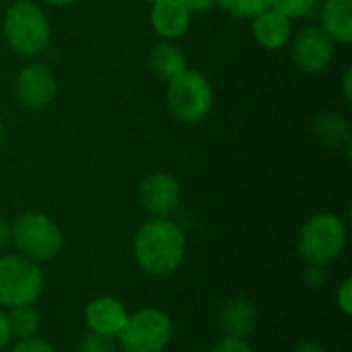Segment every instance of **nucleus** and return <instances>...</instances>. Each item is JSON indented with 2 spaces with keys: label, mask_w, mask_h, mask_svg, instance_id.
<instances>
[{
  "label": "nucleus",
  "mask_w": 352,
  "mask_h": 352,
  "mask_svg": "<svg viewBox=\"0 0 352 352\" xmlns=\"http://www.w3.org/2000/svg\"><path fill=\"white\" fill-rule=\"evenodd\" d=\"M151 27L161 39L175 41L184 37L192 25V12L177 0H157L151 4Z\"/></svg>",
  "instance_id": "obj_12"
},
{
  "label": "nucleus",
  "mask_w": 352,
  "mask_h": 352,
  "mask_svg": "<svg viewBox=\"0 0 352 352\" xmlns=\"http://www.w3.org/2000/svg\"><path fill=\"white\" fill-rule=\"evenodd\" d=\"M43 293V272L39 264L21 254L0 256V307L35 305Z\"/></svg>",
  "instance_id": "obj_7"
},
{
  "label": "nucleus",
  "mask_w": 352,
  "mask_h": 352,
  "mask_svg": "<svg viewBox=\"0 0 352 352\" xmlns=\"http://www.w3.org/2000/svg\"><path fill=\"white\" fill-rule=\"evenodd\" d=\"M4 134H6V132H4V126H2V122H0V144L4 142Z\"/></svg>",
  "instance_id": "obj_32"
},
{
  "label": "nucleus",
  "mask_w": 352,
  "mask_h": 352,
  "mask_svg": "<svg viewBox=\"0 0 352 352\" xmlns=\"http://www.w3.org/2000/svg\"><path fill=\"white\" fill-rule=\"evenodd\" d=\"M58 93L56 74L45 64H29L25 66L14 80L16 101L27 109H43L47 107Z\"/></svg>",
  "instance_id": "obj_10"
},
{
  "label": "nucleus",
  "mask_w": 352,
  "mask_h": 352,
  "mask_svg": "<svg viewBox=\"0 0 352 352\" xmlns=\"http://www.w3.org/2000/svg\"><path fill=\"white\" fill-rule=\"evenodd\" d=\"M41 2L52 4V6H70V4H74L76 0H41Z\"/></svg>",
  "instance_id": "obj_31"
},
{
  "label": "nucleus",
  "mask_w": 352,
  "mask_h": 352,
  "mask_svg": "<svg viewBox=\"0 0 352 352\" xmlns=\"http://www.w3.org/2000/svg\"><path fill=\"white\" fill-rule=\"evenodd\" d=\"M252 33L262 47L280 50L289 43L293 35V21L270 6L252 19Z\"/></svg>",
  "instance_id": "obj_13"
},
{
  "label": "nucleus",
  "mask_w": 352,
  "mask_h": 352,
  "mask_svg": "<svg viewBox=\"0 0 352 352\" xmlns=\"http://www.w3.org/2000/svg\"><path fill=\"white\" fill-rule=\"evenodd\" d=\"M208 352H256L254 346L248 342V338H235V336H225L217 340Z\"/></svg>",
  "instance_id": "obj_22"
},
{
  "label": "nucleus",
  "mask_w": 352,
  "mask_h": 352,
  "mask_svg": "<svg viewBox=\"0 0 352 352\" xmlns=\"http://www.w3.org/2000/svg\"><path fill=\"white\" fill-rule=\"evenodd\" d=\"M10 243V223L0 217V252Z\"/></svg>",
  "instance_id": "obj_29"
},
{
  "label": "nucleus",
  "mask_w": 352,
  "mask_h": 352,
  "mask_svg": "<svg viewBox=\"0 0 352 352\" xmlns=\"http://www.w3.org/2000/svg\"><path fill=\"white\" fill-rule=\"evenodd\" d=\"M10 243H14L19 254L27 260L43 264L60 254L64 235L52 217L37 210H27L10 223Z\"/></svg>",
  "instance_id": "obj_4"
},
{
  "label": "nucleus",
  "mask_w": 352,
  "mask_h": 352,
  "mask_svg": "<svg viewBox=\"0 0 352 352\" xmlns=\"http://www.w3.org/2000/svg\"><path fill=\"white\" fill-rule=\"evenodd\" d=\"M291 352H326V349L320 342H316V340H303Z\"/></svg>",
  "instance_id": "obj_28"
},
{
  "label": "nucleus",
  "mask_w": 352,
  "mask_h": 352,
  "mask_svg": "<svg viewBox=\"0 0 352 352\" xmlns=\"http://www.w3.org/2000/svg\"><path fill=\"white\" fill-rule=\"evenodd\" d=\"M182 2L190 12H206L212 6H217V0H177Z\"/></svg>",
  "instance_id": "obj_26"
},
{
  "label": "nucleus",
  "mask_w": 352,
  "mask_h": 352,
  "mask_svg": "<svg viewBox=\"0 0 352 352\" xmlns=\"http://www.w3.org/2000/svg\"><path fill=\"white\" fill-rule=\"evenodd\" d=\"M322 0H272V8L283 12L287 19H309L318 8Z\"/></svg>",
  "instance_id": "obj_20"
},
{
  "label": "nucleus",
  "mask_w": 352,
  "mask_h": 352,
  "mask_svg": "<svg viewBox=\"0 0 352 352\" xmlns=\"http://www.w3.org/2000/svg\"><path fill=\"white\" fill-rule=\"evenodd\" d=\"M165 99L167 109L175 120L184 124H198L208 118L214 103V91L202 72L186 68L167 82Z\"/></svg>",
  "instance_id": "obj_5"
},
{
  "label": "nucleus",
  "mask_w": 352,
  "mask_h": 352,
  "mask_svg": "<svg viewBox=\"0 0 352 352\" xmlns=\"http://www.w3.org/2000/svg\"><path fill=\"white\" fill-rule=\"evenodd\" d=\"M2 35L8 47L25 58L41 54L52 37L45 10L35 0H14L2 16Z\"/></svg>",
  "instance_id": "obj_2"
},
{
  "label": "nucleus",
  "mask_w": 352,
  "mask_h": 352,
  "mask_svg": "<svg viewBox=\"0 0 352 352\" xmlns=\"http://www.w3.org/2000/svg\"><path fill=\"white\" fill-rule=\"evenodd\" d=\"M258 322V311L254 303L245 297H231L223 303L219 314V326L223 328L225 336L248 338Z\"/></svg>",
  "instance_id": "obj_14"
},
{
  "label": "nucleus",
  "mask_w": 352,
  "mask_h": 352,
  "mask_svg": "<svg viewBox=\"0 0 352 352\" xmlns=\"http://www.w3.org/2000/svg\"><path fill=\"white\" fill-rule=\"evenodd\" d=\"M293 62L307 74L324 72L336 54V41L320 27L307 25L293 39Z\"/></svg>",
  "instance_id": "obj_8"
},
{
  "label": "nucleus",
  "mask_w": 352,
  "mask_h": 352,
  "mask_svg": "<svg viewBox=\"0 0 352 352\" xmlns=\"http://www.w3.org/2000/svg\"><path fill=\"white\" fill-rule=\"evenodd\" d=\"M336 307L342 311V316L352 314V278H344L342 285L336 291Z\"/></svg>",
  "instance_id": "obj_23"
},
{
  "label": "nucleus",
  "mask_w": 352,
  "mask_h": 352,
  "mask_svg": "<svg viewBox=\"0 0 352 352\" xmlns=\"http://www.w3.org/2000/svg\"><path fill=\"white\" fill-rule=\"evenodd\" d=\"M12 340L10 330H8V322H6V311L0 307V352L6 351L8 342Z\"/></svg>",
  "instance_id": "obj_27"
},
{
  "label": "nucleus",
  "mask_w": 352,
  "mask_h": 352,
  "mask_svg": "<svg viewBox=\"0 0 352 352\" xmlns=\"http://www.w3.org/2000/svg\"><path fill=\"white\" fill-rule=\"evenodd\" d=\"M171 336V318L163 309L142 307L128 314V320L116 338L122 352H163L169 346Z\"/></svg>",
  "instance_id": "obj_6"
},
{
  "label": "nucleus",
  "mask_w": 352,
  "mask_h": 352,
  "mask_svg": "<svg viewBox=\"0 0 352 352\" xmlns=\"http://www.w3.org/2000/svg\"><path fill=\"white\" fill-rule=\"evenodd\" d=\"M342 93H344V99L351 103L352 101V68L344 70V76H342Z\"/></svg>",
  "instance_id": "obj_30"
},
{
  "label": "nucleus",
  "mask_w": 352,
  "mask_h": 352,
  "mask_svg": "<svg viewBox=\"0 0 352 352\" xmlns=\"http://www.w3.org/2000/svg\"><path fill=\"white\" fill-rule=\"evenodd\" d=\"M6 322H8V330L12 338L27 340V338L37 336L39 326H41V316L35 309V305H19V307L8 309Z\"/></svg>",
  "instance_id": "obj_18"
},
{
  "label": "nucleus",
  "mask_w": 352,
  "mask_h": 352,
  "mask_svg": "<svg viewBox=\"0 0 352 352\" xmlns=\"http://www.w3.org/2000/svg\"><path fill=\"white\" fill-rule=\"evenodd\" d=\"M10 352H58L50 342L41 340V338H27V340H19Z\"/></svg>",
  "instance_id": "obj_24"
},
{
  "label": "nucleus",
  "mask_w": 352,
  "mask_h": 352,
  "mask_svg": "<svg viewBox=\"0 0 352 352\" xmlns=\"http://www.w3.org/2000/svg\"><path fill=\"white\" fill-rule=\"evenodd\" d=\"M346 248V225L334 212L309 217L297 235V254L307 266L328 268Z\"/></svg>",
  "instance_id": "obj_3"
},
{
  "label": "nucleus",
  "mask_w": 352,
  "mask_h": 352,
  "mask_svg": "<svg viewBox=\"0 0 352 352\" xmlns=\"http://www.w3.org/2000/svg\"><path fill=\"white\" fill-rule=\"evenodd\" d=\"M217 4L235 19H254L272 6V0H217Z\"/></svg>",
  "instance_id": "obj_19"
},
{
  "label": "nucleus",
  "mask_w": 352,
  "mask_h": 352,
  "mask_svg": "<svg viewBox=\"0 0 352 352\" xmlns=\"http://www.w3.org/2000/svg\"><path fill=\"white\" fill-rule=\"evenodd\" d=\"M186 245V233L175 221L151 217L138 227L132 241V252L142 272L163 278L182 266Z\"/></svg>",
  "instance_id": "obj_1"
},
{
  "label": "nucleus",
  "mask_w": 352,
  "mask_h": 352,
  "mask_svg": "<svg viewBox=\"0 0 352 352\" xmlns=\"http://www.w3.org/2000/svg\"><path fill=\"white\" fill-rule=\"evenodd\" d=\"M314 136L328 148H351V124L344 116L324 111L311 124Z\"/></svg>",
  "instance_id": "obj_16"
},
{
  "label": "nucleus",
  "mask_w": 352,
  "mask_h": 352,
  "mask_svg": "<svg viewBox=\"0 0 352 352\" xmlns=\"http://www.w3.org/2000/svg\"><path fill=\"white\" fill-rule=\"evenodd\" d=\"M328 280V272L324 266H307V272H305V283L311 287V289H320L324 287Z\"/></svg>",
  "instance_id": "obj_25"
},
{
  "label": "nucleus",
  "mask_w": 352,
  "mask_h": 352,
  "mask_svg": "<svg viewBox=\"0 0 352 352\" xmlns=\"http://www.w3.org/2000/svg\"><path fill=\"white\" fill-rule=\"evenodd\" d=\"M78 352H113V340L109 336H103V334L87 332L80 338Z\"/></svg>",
  "instance_id": "obj_21"
},
{
  "label": "nucleus",
  "mask_w": 352,
  "mask_h": 352,
  "mask_svg": "<svg viewBox=\"0 0 352 352\" xmlns=\"http://www.w3.org/2000/svg\"><path fill=\"white\" fill-rule=\"evenodd\" d=\"M146 2H148V4H153V2H157V0H146Z\"/></svg>",
  "instance_id": "obj_33"
},
{
  "label": "nucleus",
  "mask_w": 352,
  "mask_h": 352,
  "mask_svg": "<svg viewBox=\"0 0 352 352\" xmlns=\"http://www.w3.org/2000/svg\"><path fill=\"white\" fill-rule=\"evenodd\" d=\"M128 320L126 305L116 297H97L85 307V322L89 332L116 338Z\"/></svg>",
  "instance_id": "obj_11"
},
{
  "label": "nucleus",
  "mask_w": 352,
  "mask_h": 352,
  "mask_svg": "<svg viewBox=\"0 0 352 352\" xmlns=\"http://www.w3.org/2000/svg\"><path fill=\"white\" fill-rule=\"evenodd\" d=\"M138 202L153 219H169L182 202V186L171 173L155 171L140 182Z\"/></svg>",
  "instance_id": "obj_9"
},
{
  "label": "nucleus",
  "mask_w": 352,
  "mask_h": 352,
  "mask_svg": "<svg viewBox=\"0 0 352 352\" xmlns=\"http://www.w3.org/2000/svg\"><path fill=\"white\" fill-rule=\"evenodd\" d=\"M320 27L336 41H352V0H322L320 4Z\"/></svg>",
  "instance_id": "obj_15"
},
{
  "label": "nucleus",
  "mask_w": 352,
  "mask_h": 352,
  "mask_svg": "<svg viewBox=\"0 0 352 352\" xmlns=\"http://www.w3.org/2000/svg\"><path fill=\"white\" fill-rule=\"evenodd\" d=\"M148 66L159 78L169 82L171 78H175L177 74H182L188 68V60H186V54L182 52V47L175 41L163 39L161 43H157L151 50Z\"/></svg>",
  "instance_id": "obj_17"
}]
</instances>
